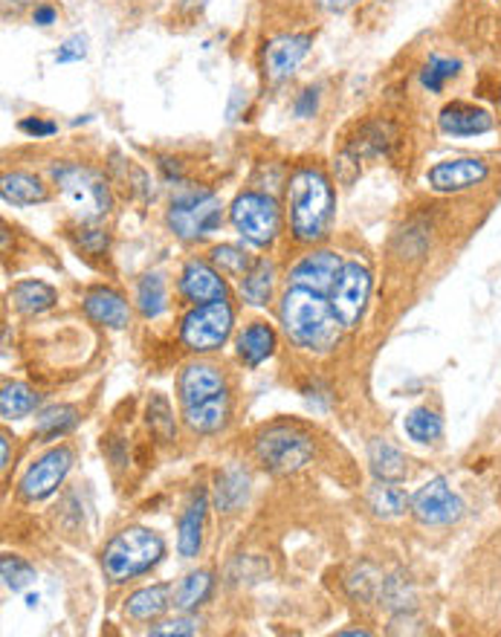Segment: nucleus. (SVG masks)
<instances>
[{"label":"nucleus","instance_id":"1","mask_svg":"<svg viewBox=\"0 0 501 637\" xmlns=\"http://www.w3.org/2000/svg\"><path fill=\"white\" fill-rule=\"evenodd\" d=\"M279 316L290 343L302 350H316V354L334 350L345 327L343 318L336 316L334 304L322 293H313L304 287L287 290Z\"/></svg>","mask_w":501,"mask_h":637},{"label":"nucleus","instance_id":"2","mask_svg":"<svg viewBox=\"0 0 501 637\" xmlns=\"http://www.w3.org/2000/svg\"><path fill=\"white\" fill-rule=\"evenodd\" d=\"M287 206H290V232L299 244L325 241L334 221V189L319 168H299L287 186Z\"/></svg>","mask_w":501,"mask_h":637},{"label":"nucleus","instance_id":"3","mask_svg":"<svg viewBox=\"0 0 501 637\" xmlns=\"http://www.w3.org/2000/svg\"><path fill=\"white\" fill-rule=\"evenodd\" d=\"M166 554V541L148 527H125L104 545L102 568L111 582H127L152 571Z\"/></svg>","mask_w":501,"mask_h":637},{"label":"nucleus","instance_id":"4","mask_svg":"<svg viewBox=\"0 0 501 637\" xmlns=\"http://www.w3.org/2000/svg\"><path fill=\"white\" fill-rule=\"evenodd\" d=\"M53 180L62 191L64 206L70 209L79 221L93 223L111 215V189L99 171L79 166V163H58V166H53Z\"/></svg>","mask_w":501,"mask_h":637},{"label":"nucleus","instance_id":"5","mask_svg":"<svg viewBox=\"0 0 501 637\" xmlns=\"http://www.w3.org/2000/svg\"><path fill=\"white\" fill-rule=\"evenodd\" d=\"M230 221L238 230L241 238L249 241L253 247H270L281 232L279 203L270 194H261V191L238 194L230 209Z\"/></svg>","mask_w":501,"mask_h":637},{"label":"nucleus","instance_id":"6","mask_svg":"<svg viewBox=\"0 0 501 637\" xmlns=\"http://www.w3.org/2000/svg\"><path fill=\"white\" fill-rule=\"evenodd\" d=\"M223 206L209 189L186 191L168 206V226L180 241H200L221 226Z\"/></svg>","mask_w":501,"mask_h":637},{"label":"nucleus","instance_id":"7","mask_svg":"<svg viewBox=\"0 0 501 637\" xmlns=\"http://www.w3.org/2000/svg\"><path fill=\"white\" fill-rule=\"evenodd\" d=\"M232 325H235V313H232L230 302L194 304L183 316L180 339L194 354H207V350H218L230 339Z\"/></svg>","mask_w":501,"mask_h":637},{"label":"nucleus","instance_id":"8","mask_svg":"<svg viewBox=\"0 0 501 637\" xmlns=\"http://www.w3.org/2000/svg\"><path fill=\"white\" fill-rule=\"evenodd\" d=\"M255 455L267 470L287 476V472H299L313 461V440L304 432L290 429V426H272L255 440Z\"/></svg>","mask_w":501,"mask_h":637},{"label":"nucleus","instance_id":"9","mask_svg":"<svg viewBox=\"0 0 501 637\" xmlns=\"http://www.w3.org/2000/svg\"><path fill=\"white\" fill-rule=\"evenodd\" d=\"M371 299V272L366 264L350 261L343 264V272L331 290V304H334L336 316L343 318L345 327H357L363 313Z\"/></svg>","mask_w":501,"mask_h":637},{"label":"nucleus","instance_id":"10","mask_svg":"<svg viewBox=\"0 0 501 637\" xmlns=\"http://www.w3.org/2000/svg\"><path fill=\"white\" fill-rule=\"evenodd\" d=\"M412 513L421 525L444 527L464 516V502L444 478H432L430 484H423L412 495Z\"/></svg>","mask_w":501,"mask_h":637},{"label":"nucleus","instance_id":"11","mask_svg":"<svg viewBox=\"0 0 501 637\" xmlns=\"http://www.w3.org/2000/svg\"><path fill=\"white\" fill-rule=\"evenodd\" d=\"M490 177V166L478 157H455L441 159L426 171V183L438 194H461L476 186H481Z\"/></svg>","mask_w":501,"mask_h":637},{"label":"nucleus","instance_id":"12","mask_svg":"<svg viewBox=\"0 0 501 637\" xmlns=\"http://www.w3.org/2000/svg\"><path fill=\"white\" fill-rule=\"evenodd\" d=\"M73 467V452L67 446H56L47 455H41L38 461L32 463L26 476L21 478V495L26 502H41L56 493L62 481L67 478Z\"/></svg>","mask_w":501,"mask_h":637},{"label":"nucleus","instance_id":"13","mask_svg":"<svg viewBox=\"0 0 501 637\" xmlns=\"http://www.w3.org/2000/svg\"><path fill=\"white\" fill-rule=\"evenodd\" d=\"M339 272H343L339 255L331 249H316V253L304 255L302 261H296V267L290 270V284L325 295L334 290Z\"/></svg>","mask_w":501,"mask_h":637},{"label":"nucleus","instance_id":"14","mask_svg":"<svg viewBox=\"0 0 501 637\" xmlns=\"http://www.w3.org/2000/svg\"><path fill=\"white\" fill-rule=\"evenodd\" d=\"M311 35H279L264 47V70L272 81H281L299 70V64L311 53Z\"/></svg>","mask_w":501,"mask_h":637},{"label":"nucleus","instance_id":"15","mask_svg":"<svg viewBox=\"0 0 501 637\" xmlns=\"http://www.w3.org/2000/svg\"><path fill=\"white\" fill-rule=\"evenodd\" d=\"M180 293L186 302L191 304H209V302H226V281L221 279V272L207 261H189L180 276Z\"/></svg>","mask_w":501,"mask_h":637},{"label":"nucleus","instance_id":"16","mask_svg":"<svg viewBox=\"0 0 501 637\" xmlns=\"http://www.w3.org/2000/svg\"><path fill=\"white\" fill-rule=\"evenodd\" d=\"M438 125L449 136H481L496 127L493 113L470 102H449L438 113Z\"/></svg>","mask_w":501,"mask_h":637},{"label":"nucleus","instance_id":"17","mask_svg":"<svg viewBox=\"0 0 501 637\" xmlns=\"http://www.w3.org/2000/svg\"><path fill=\"white\" fill-rule=\"evenodd\" d=\"M177 391H180V400L186 406H194V403H203V400H212L218 394L226 391L223 385V375L215 366H207V362H191L183 368L180 382H177Z\"/></svg>","mask_w":501,"mask_h":637},{"label":"nucleus","instance_id":"18","mask_svg":"<svg viewBox=\"0 0 501 637\" xmlns=\"http://www.w3.org/2000/svg\"><path fill=\"white\" fill-rule=\"evenodd\" d=\"M85 313L93 318L96 325L113 327V331L127 327V318H131V308H127L125 295L111 290V287H93L85 295Z\"/></svg>","mask_w":501,"mask_h":637},{"label":"nucleus","instance_id":"19","mask_svg":"<svg viewBox=\"0 0 501 637\" xmlns=\"http://www.w3.org/2000/svg\"><path fill=\"white\" fill-rule=\"evenodd\" d=\"M207 493L198 490L191 495V502L186 504L183 516H180V527H177V550L180 557L191 559L198 557L200 545H203V518H207Z\"/></svg>","mask_w":501,"mask_h":637},{"label":"nucleus","instance_id":"20","mask_svg":"<svg viewBox=\"0 0 501 637\" xmlns=\"http://www.w3.org/2000/svg\"><path fill=\"white\" fill-rule=\"evenodd\" d=\"M183 421L191 432L198 435H215L230 421V394L223 391L218 398L194 403V406L183 409Z\"/></svg>","mask_w":501,"mask_h":637},{"label":"nucleus","instance_id":"21","mask_svg":"<svg viewBox=\"0 0 501 637\" xmlns=\"http://www.w3.org/2000/svg\"><path fill=\"white\" fill-rule=\"evenodd\" d=\"M368 463H371V472H375L377 481H391V484H398V481H403V478L409 476L407 455L400 452L398 446L382 438H375L368 444Z\"/></svg>","mask_w":501,"mask_h":637},{"label":"nucleus","instance_id":"22","mask_svg":"<svg viewBox=\"0 0 501 637\" xmlns=\"http://www.w3.org/2000/svg\"><path fill=\"white\" fill-rule=\"evenodd\" d=\"M168 605H171V589H168V585H148V589L134 591V594L125 600V614L131 621L148 623L163 617Z\"/></svg>","mask_w":501,"mask_h":637},{"label":"nucleus","instance_id":"23","mask_svg":"<svg viewBox=\"0 0 501 637\" xmlns=\"http://www.w3.org/2000/svg\"><path fill=\"white\" fill-rule=\"evenodd\" d=\"M276 350V331L267 322H253V325L238 336V357L249 368L261 366L264 359L272 357Z\"/></svg>","mask_w":501,"mask_h":637},{"label":"nucleus","instance_id":"24","mask_svg":"<svg viewBox=\"0 0 501 637\" xmlns=\"http://www.w3.org/2000/svg\"><path fill=\"white\" fill-rule=\"evenodd\" d=\"M58 295L56 290L44 281H18L12 287V304H15L18 313L24 316H38V313H47L49 308H56Z\"/></svg>","mask_w":501,"mask_h":637},{"label":"nucleus","instance_id":"25","mask_svg":"<svg viewBox=\"0 0 501 637\" xmlns=\"http://www.w3.org/2000/svg\"><path fill=\"white\" fill-rule=\"evenodd\" d=\"M0 194L7 203L15 206H32V203H44L47 200V186L38 177L26 175V171H12L0 180Z\"/></svg>","mask_w":501,"mask_h":637},{"label":"nucleus","instance_id":"26","mask_svg":"<svg viewBox=\"0 0 501 637\" xmlns=\"http://www.w3.org/2000/svg\"><path fill=\"white\" fill-rule=\"evenodd\" d=\"M38 403V391L30 389L26 382H7L3 391H0V414H3V421H21V417L35 412Z\"/></svg>","mask_w":501,"mask_h":637},{"label":"nucleus","instance_id":"27","mask_svg":"<svg viewBox=\"0 0 501 637\" xmlns=\"http://www.w3.org/2000/svg\"><path fill=\"white\" fill-rule=\"evenodd\" d=\"M272 276H276V270L270 261H255L253 270L241 279V295L255 308H264L272 295V281H276Z\"/></svg>","mask_w":501,"mask_h":637},{"label":"nucleus","instance_id":"28","mask_svg":"<svg viewBox=\"0 0 501 637\" xmlns=\"http://www.w3.org/2000/svg\"><path fill=\"white\" fill-rule=\"evenodd\" d=\"M368 507L375 510L377 516L394 518V516H403L407 507H412V502H409V495L403 493L398 484H391V481H380V484L368 493Z\"/></svg>","mask_w":501,"mask_h":637},{"label":"nucleus","instance_id":"29","mask_svg":"<svg viewBox=\"0 0 501 637\" xmlns=\"http://www.w3.org/2000/svg\"><path fill=\"white\" fill-rule=\"evenodd\" d=\"M209 594H212V573L194 571L177 585L175 605L180 612H191V608H198V605L207 603Z\"/></svg>","mask_w":501,"mask_h":637},{"label":"nucleus","instance_id":"30","mask_svg":"<svg viewBox=\"0 0 501 637\" xmlns=\"http://www.w3.org/2000/svg\"><path fill=\"white\" fill-rule=\"evenodd\" d=\"M76 423H79V412H76V406H49L38 414V421H35V432H38L44 440H53V438L67 435Z\"/></svg>","mask_w":501,"mask_h":637},{"label":"nucleus","instance_id":"31","mask_svg":"<svg viewBox=\"0 0 501 637\" xmlns=\"http://www.w3.org/2000/svg\"><path fill=\"white\" fill-rule=\"evenodd\" d=\"M136 308L143 313L145 318H157L159 313L168 308V295H166V281L159 279L157 272L145 276L136 287Z\"/></svg>","mask_w":501,"mask_h":637},{"label":"nucleus","instance_id":"32","mask_svg":"<svg viewBox=\"0 0 501 637\" xmlns=\"http://www.w3.org/2000/svg\"><path fill=\"white\" fill-rule=\"evenodd\" d=\"M403 429H407L409 438L417 440V444H432V440H438L441 435H444V421H441L432 409L421 406L407 414Z\"/></svg>","mask_w":501,"mask_h":637},{"label":"nucleus","instance_id":"33","mask_svg":"<svg viewBox=\"0 0 501 637\" xmlns=\"http://www.w3.org/2000/svg\"><path fill=\"white\" fill-rule=\"evenodd\" d=\"M249 478L241 470H226L218 478V510L223 513H235L241 504L247 502Z\"/></svg>","mask_w":501,"mask_h":637},{"label":"nucleus","instance_id":"34","mask_svg":"<svg viewBox=\"0 0 501 637\" xmlns=\"http://www.w3.org/2000/svg\"><path fill=\"white\" fill-rule=\"evenodd\" d=\"M461 72V62L458 58H446V56H432L430 62L423 64L421 70V85L430 93H441V90L449 85Z\"/></svg>","mask_w":501,"mask_h":637},{"label":"nucleus","instance_id":"35","mask_svg":"<svg viewBox=\"0 0 501 637\" xmlns=\"http://www.w3.org/2000/svg\"><path fill=\"white\" fill-rule=\"evenodd\" d=\"M212 264H215L221 272H226V276H235V279H244V276L255 267V261L249 258L247 249L232 247V244H223V247L212 249Z\"/></svg>","mask_w":501,"mask_h":637},{"label":"nucleus","instance_id":"36","mask_svg":"<svg viewBox=\"0 0 501 637\" xmlns=\"http://www.w3.org/2000/svg\"><path fill=\"white\" fill-rule=\"evenodd\" d=\"M145 417H148V426L159 440L175 438V414H171V406H168V400L163 394H152Z\"/></svg>","mask_w":501,"mask_h":637},{"label":"nucleus","instance_id":"37","mask_svg":"<svg viewBox=\"0 0 501 637\" xmlns=\"http://www.w3.org/2000/svg\"><path fill=\"white\" fill-rule=\"evenodd\" d=\"M0 573H3V585H7L9 591H24L35 582V568H32L26 559L12 557V554H7V557L0 559Z\"/></svg>","mask_w":501,"mask_h":637},{"label":"nucleus","instance_id":"38","mask_svg":"<svg viewBox=\"0 0 501 637\" xmlns=\"http://www.w3.org/2000/svg\"><path fill=\"white\" fill-rule=\"evenodd\" d=\"M200 632V623L191 621V617H177V621H166L159 626H152L148 635L154 637H191Z\"/></svg>","mask_w":501,"mask_h":637},{"label":"nucleus","instance_id":"39","mask_svg":"<svg viewBox=\"0 0 501 637\" xmlns=\"http://www.w3.org/2000/svg\"><path fill=\"white\" fill-rule=\"evenodd\" d=\"M85 56H88V38H85V35H73V38H67L62 47H58L56 62L73 64V62H81Z\"/></svg>","mask_w":501,"mask_h":637},{"label":"nucleus","instance_id":"40","mask_svg":"<svg viewBox=\"0 0 501 637\" xmlns=\"http://www.w3.org/2000/svg\"><path fill=\"white\" fill-rule=\"evenodd\" d=\"M79 244H81V249H85V253L99 255V253H104V249H108V235H104V232H99V230H88L79 238Z\"/></svg>","mask_w":501,"mask_h":637},{"label":"nucleus","instance_id":"41","mask_svg":"<svg viewBox=\"0 0 501 637\" xmlns=\"http://www.w3.org/2000/svg\"><path fill=\"white\" fill-rule=\"evenodd\" d=\"M319 108V93L316 90H302V96L296 99V116H302V120H308V116H313Z\"/></svg>","mask_w":501,"mask_h":637},{"label":"nucleus","instance_id":"42","mask_svg":"<svg viewBox=\"0 0 501 637\" xmlns=\"http://www.w3.org/2000/svg\"><path fill=\"white\" fill-rule=\"evenodd\" d=\"M21 131L32 136H49V134H56L58 125L56 122H44V120H24L21 122Z\"/></svg>","mask_w":501,"mask_h":637},{"label":"nucleus","instance_id":"43","mask_svg":"<svg viewBox=\"0 0 501 637\" xmlns=\"http://www.w3.org/2000/svg\"><path fill=\"white\" fill-rule=\"evenodd\" d=\"M32 21L38 26H49L53 21H56V9L53 7H35V15H32Z\"/></svg>","mask_w":501,"mask_h":637},{"label":"nucleus","instance_id":"44","mask_svg":"<svg viewBox=\"0 0 501 637\" xmlns=\"http://www.w3.org/2000/svg\"><path fill=\"white\" fill-rule=\"evenodd\" d=\"M319 3H322L325 12H345V9H350L354 3H359V0H319Z\"/></svg>","mask_w":501,"mask_h":637},{"label":"nucleus","instance_id":"45","mask_svg":"<svg viewBox=\"0 0 501 637\" xmlns=\"http://www.w3.org/2000/svg\"><path fill=\"white\" fill-rule=\"evenodd\" d=\"M9 467V435H0V470L7 472Z\"/></svg>","mask_w":501,"mask_h":637},{"label":"nucleus","instance_id":"46","mask_svg":"<svg viewBox=\"0 0 501 637\" xmlns=\"http://www.w3.org/2000/svg\"><path fill=\"white\" fill-rule=\"evenodd\" d=\"M26 3H32V0H3V9H9V7L21 9V7H26Z\"/></svg>","mask_w":501,"mask_h":637}]
</instances>
